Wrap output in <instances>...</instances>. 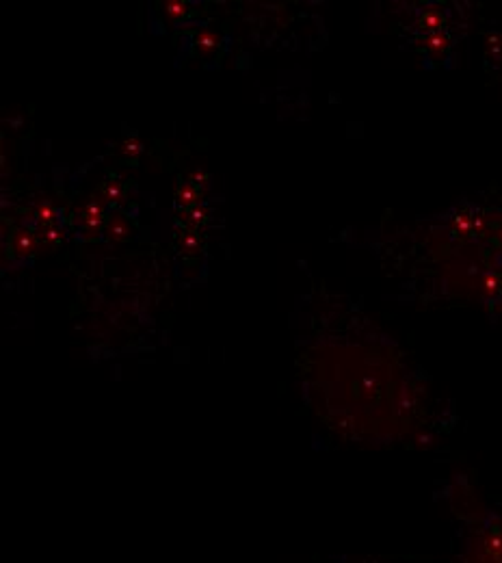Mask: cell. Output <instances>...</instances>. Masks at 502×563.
Masks as SVG:
<instances>
[{
    "label": "cell",
    "instance_id": "cell-2",
    "mask_svg": "<svg viewBox=\"0 0 502 563\" xmlns=\"http://www.w3.org/2000/svg\"><path fill=\"white\" fill-rule=\"evenodd\" d=\"M104 221V212L100 202H89L85 208V215H82V223H85L87 230H98Z\"/></svg>",
    "mask_w": 502,
    "mask_h": 563
},
{
    "label": "cell",
    "instance_id": "cell-6",
    "mask_svg": "<svg viewBox=\"0 0 502 563\" xmlns=\"http://www.w3.org/2000/svg\"><path fill=\"white\" fill-rule=\"evenodd\" d=\"M18 245H20V249H22V252H26V254L35 252V247H37V243H35V236H33V234H20V236H18Z\"/></svg>",
    "mask_w": 502,
    "mask_h": 563
},
{
    "label": "cell",
    "instance_id": "cell-8",
    "mask_svg": "<svg viewBox=\"0 0 502 563\" xmlns=\"http://www.w3.org/2000/svg\"><path fill=\"white\" fill-rule=\"evenodd\" d=\"M52 215H54V212H52V208H50L48 204L37 206V217L46 223V226H52Z\"/></svg>",
    "mask_w": 502,
    "mask_h": 563
},
{
    "label": "cell",
    "instance_id": "cell-5",
    "mask_svg": "<svg viewBox=\"0 0 502 563\" xmlns=\"http://www.w3.org/2000/svg\"><path fill=\"white\" fill-rule=\"evenodd\" d=\"M165 13L169 15V18H182V15L186 13V7L184 2H177V0H169V2H165Z\"/></svg>",
    "mask_w": 502,
    "mask_h": 563
},
{
    "label": "cell",
    "instance_id": "cell-1",
    "mask_svg": "<svg viewBox=\"0 0 502 563\" xmlns=\"http://www.w3.org/2000/svg\"><path fill=\"white\" fill-rule=\"evenodd\" d=\"M106 234H108V238L111 241H115V243H124V241H128L130 238V226H128V221H126L124 217H113V219H108V223H106Z\"/></svg>",
    "mask_w": 502,
    "mask_h": 563
},
{
    "label": "cell",
    "instance_id": "cell-10",
    "mask_svg": "<svg viewBox=\"0 0 502 563\" xmlns=\"http://www.w3.org/2000/svg\"><path fill=\"white\" fill-rule=\"evenodd\" d=\"M206 180H208V178H206V174H203V171H193L191 178H188V182H193V186H195V184H206Z\"/></svg>",
    "mask_w": 502,
    "mask_h": 563
},
{
    "label": "cell",
    "instance_id": "cell-3",
    "mask_svg": "<svg viewBox=\"0 0 502 563\" xmlns=\"http://www.w3.org/2000/svg\"><path fill=\"white\" fill-rule=\"evenodd\" d=\"M197 48L201 54H210L212 50H217V37L212 33H200L197 35Z\"/></svg>",
    "mask_w": 502,
    "mask_h": 563
},
{
    "label": "cell",
    "instance_id": "cell-11",
    "mask_svg": "<svg viewBox=\"0 0 502 563\" xmlns=\"http://www.w3.org/2000/svg\"><path fill=\"white\" fill-rule=\"evenodd\" d=\"M195 243H197V241H195V236H193V234H184V247H186V252H191V249L195 247Z\"/></svg>",
    "mask_w": 502,
    "mask_h": 563
},
{
    "label": "cell",
    "instance_id": "cell-12",
    "mask_svg": "<svg viewBox=\"0 0 502 563\" xmlns=\"http://www.w3.org/2000/svg\"><path fill=\"white\" fill-rule=\"evenodd\" d=\"M106 193H108V197H115V200H117V197H119V189H117V184L108 186V189H106Z\"/></svg>",
    "mask_w": 502,
    "mask_h": 563
},
{
    "label": "cell",
    "instance_id": "cell-7",
    "mask_svg": "<svg viewBox=\"0 0 502 563\" xmlns=\"http://www.w3.org/2000/svg\"><path fill=\"white\" fill-rule=\"evenodd\" d=\"M63 238V232L59 230V228H54V226H46L44 228V241L46 243H59Z\"/></svg>",
    "mask_w": 502,
    "mask_h": 563
},
{
    "label": "cell",
    "instance_id": "cell-9",
    "mask_svg": "<svg viewBox=\"0 0 502 563\" xmlns=\"http://www.w3.org/2000/svg\"><path fill=\"white\" fill-rule=\"evenodd\" d=\"M124 152L130 154V156H137V154L143 152V145L137 143V141H126V143H124Z\"/></svg>",
    "mask_w": 502,
    "mask_h": 563
},
{
    "label": "cell",
    "instance_id": "cell-4",
    "mask_svg": "<svg viewBox=\"0 0 502 563\" xmlns=\"http://www.w3.org/2000/svg\"><path fill=\"white\" fill-rule=\"evenodd\" d=\"M206 219V212L201 210L200 206H191V208H184V221L193 228H200V223H203Z\"/></svg>",
    "mask_w": 502,
    "mask_h": 563
}]
</instances>
